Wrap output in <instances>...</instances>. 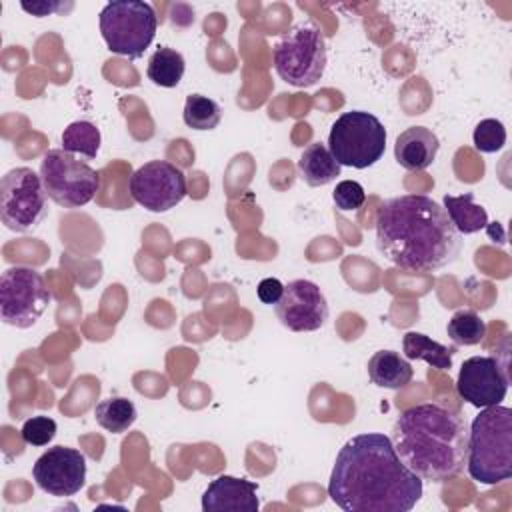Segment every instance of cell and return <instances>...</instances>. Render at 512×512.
Instances as JSON below:
<instances>
[{"mask_svg":"<svg viewBox=\"0 0 512 512\" xmlns=\"http://www.w3.org/2000/svg\"><path fill=\"white\" fill-rule=\"evenodd\" d=\"M446 334L454 346H476L486 336V322L474 310H458L448 320Z\"/></svg>","mask_w":512,"mask_h":512,"instance_id":"cell-25","label":"cell"},{"mask_svg":"<svg viewBox=\"0 0 512 512\" xmlns=\"http://www.w3.org/2000/svg\"><path fill=\"white\" fill-rule=\"evenodd\" d=\"M56 428L50 416H32L22 424L20 436L30 446H46L56 436Z\"/></svg>","mask_w":512,"mask_h":512,"instance_id":"cell-27","label":"cell"},{"mask_svg":"<svg viewBox=\"0 0 512 512\" xmlns=\"http://www.w3.org/2000/svg\"><path fill=\"white\" fill-rule=\"evenodd\" d=\"M258 486L246 478L220 474L202 494L204 512H258Z\"/></svg>","mask_w":512,"mask_h":512,"instance_id":"cell-15","label":"cell"},{"mask_svg":"<svg viewBox=\"0 0 512 512\" xmlns=\"http://www.w3.org/2000/svg\"><path fill=\"white\" fill-rule=\"evenodd\" d=\"M186 70L184 56L168 46H160L148 60L146 74L148 78L162 88H174L182 80Z\"/></svg>","mask_w":512,"mask_h":512,"instance_id":"cell-23","label":"cell"},{"mask_svg":"<svg viewBox=\"0 0 512 512\" xmlns=\"http://www.w3.org/2000/svg\"><path fill=\"white\" fill-rule=\"evenodd\" d=\"M376 248L406 272H434L452 264L462 250V236L446 210L426 194H402L380 204Z\"/></svg>","mask_w":512,"mask_h":512,"instance_id":"cell-2","label":"cell"},{"mask_svg":"<svg viewBox=\"0 0 512 512\" xmlns=\"http://www.w3.org/2000/svg\"><path fill=\"white\" fill-rule=\"evenodd\" d=\"M440 150L438 136L426 126H410L394 142V158L408 172L426 170Z\"/></svg>","mask_w":512,"mask_h":512,"instance_id":"cell-16","label":"cell"},{"mask_svg":"<svg viewBox=\"0 0 512 512\" xmlns=\"http://www.w3.org/2000/svg\"><path fill=\"white\" fill-rule=\"evenodd\" d=\"M328 150L340 166L364 170L384 156L386 128L370 112H344L330 128Z\"/></svg>","mask_w":512,"mask_h":512,"instance_id":"cell-6","label":"cell"},{"mask_svg":"<svg viewBox=\"0 0 512 512\" xmlns=\"http://www.w3.org/2000/svg\"><path fill=\"white\" fill-rule=\"evenodd\" d=\"M52 300L44 276L30 266H12L0 278V318L14 328H30Z\"/></svg>","mask_w":512,"mask_h":512,"instance_id":"cell-10","label":"cell"},{"mask_svg":"<svg viewBox=\"0 0 512 512\" xmlns=\"http://www.w3.org/2000/svg\"><path fill=\"white\" fill-rule=\"evenodd\" d=\"M276 74L290 86H314L326 70V40L312 24H298L272 48Z\"/></svg>","mask_w":512,"mask_h":512,"instance_id":"cell-7","label":"cell"},{"mask_svg":"<svg viewBox=\"0 0 512 512\" xmlns=\"http://www.w3.org/2000/svg\"><path fill=\"white\" fill-rule=\"evenodd\" d=\"M38 174L46 196L62 208H80L100 190V174L62 148L48 150L42 156Z\"/></svg>","mask_w":512,"mask_h":512,"instance_id":"cell-8","label":"cell"},{"mask_svg":"<svg viewBox=\"0 0 512 512\" xmlns=\"http://www.w3.org/2000/svg\"><path fill=\"white\" fill-rule=\"evenodd\" d=\"M46 190L40 174L28 166L6 172L0 180V218L12 232L34 230L48 214Z\"/></svg>","mask_w":512,"mask_h":512,"instance_id":"cell-9","label":"cell"},{"mask_svg":"<svg viewBox=\"0 0 512 512\" xmlns=\"http://www.w3.org/2000/svg\"><path fill=\"white\" fill-rule=\"evenodd\" d=\"M282 292H284V284L278 278H264L256 288L258 298L270 306H274L282 298Z\"/></svg>","mask_w":512,"mask_h":512,"instance_id":"cell-29","label":"cell"},{"mask_svg":"<svg viewBox=\"0 0 512 512\" xmlns=\"http://www.w3.org/2000/svg\"><path fill=\"white\" fill-rule=\"evenodd\" d=\"M458 396L476 406L486 408L500 404L508 392V376L496 356H470L462 362L456 378Z\"/></svg>","mask_w":512,"mask_h":512,"instance_id":"cell-14","label":"cell"},{"mask_svg":"<svg viewBox=\"0 0 512 512\" xmlns=\"http://www.w3.org/2000/svg\"><path fill=\"white\" fill-rule=\"evenodd\" d=\"M472 140H474L476 150H480L484 154L498 152L506 144V128L496 118H484L476 124Z\"/></svg>","mask_w":512,"mask_h":512,"instance_id":"cell-26","label":"cell"},{"mask_svg":"<svg viewBox=\"0 0 512 512\" xmlns=\"http://www.w3.org/2000/svg\"><path fill=\"white\" fill-rule=\"evenodd\" d=\"M94 416L104 430L112 434H122L136 422L138 410L132 400L122 396H110L96 404Z\"/></svg>","mask_w":512,"mask_h":512,"instance_id":"cell-22","label":"cell"},{"mask_svg":"<svg viewBox=\"0 0 512 512\" xmlns=\"http://www.w3.org/2000/svg\"><path fill=\"white\" fill-rule=\"evenodd\" d=\"M40 490L50 496H74L86 482V456L68 446L48 448L32 466Z\"/></svg>","mask_w":512,"mask_h":512,"instance_id":"cell-13","label":"cell"},{"mask_svg":"<svg viewBox=\"0 0 512 512\" xmlns=\"http://www.w3.org/2000/svg\"><path fill=\"white\" fill-rule=\"evenodd\" d=\"M466 468L472 480L488 486L512 476V408H480L468 430Z\"/></svg>","mask_w":512,"mask_h":512,"instance_id":"cell-4","label":"cell"},{"mask_svg":"<svg viewBox=\"0 0 512 512\" xmlns=\"http://www.w3.org/2000/svg\"><path fill=\"white\" fill-rule=\"evenodd\" d=\"M340 168L342 166L334 160L332 152L322 142L308 144L298 160L302 180L312 188L326 186L332 180H336V176H340Z\"/></svg>","mask_w":512,"mask_h":512,"instance_id":"cell-18","label":"cell"},{"mask_svg":"<svg viewBox=\"0 0 512 512\" xmlns=\"http://www.w3.org/2000/svg\"><path fill=\"white\" fill-rule=\"evenodd\" d=\"M404 356L408 360H424L436 370L452 368V356L456 352L454 346H444L422 332H406L402 338Z\"/></svg>","mask_w":512,"mask_h":512,"instance_id":"cell-20","label":"cell"},{"mask_svg":"<svg viewBox=\"0 0 512 512\" xmlns=\"http://www.w3.org/2000/svg\"><path fill=\"white\" fill-rule=\"evenodd\" d=\"M182 118L192 130H214L222 120V108L204 94H190L184 102Z\"/></svg>","mask_w":512,"mask_h":512,"instance_id":"cell-24","label":"cell"},{"mask_svg":"<svg viewBox=\"0 0 512 512\" xmlns=\"http://www.w3.org/2000/svg\"><path fill=\"white\" fill-rule=\"evenodd\" d=\"M368 378L372 384L388 390H400L410 384L414 370L410 362L394 350H378L368 360Z\"/></svg>","mask_w":512,"mask_h":512,"instance_id":"cell-17","label":"cell"},{"mask_svg":"<svg viewBox=\"0 0 512 512\" xmlns=\"http://www.w3.org/2000/svg\"><path fill=\"white\" fill-rule=\"evenodd\" d=\"M100 34L110 52L140 58L152 44L158 16L152 4L142 0H114L100 10Z\"/></svg>","mask_w":512,"mask_h":512,"instance_id":"cell-5","label":"cell"},{"mask_svg":"<svg viewBox=\"0 0 512 512\" xmlns=\"http://www.w3.org/2000/svg\"><path fill=\"white\" fill-rule=\"evenodd\" d=\"M128 190L134 202L150 212L172 210L188 192L184 172L168 160H150L134 170Z\"/></svg>","mask_w":512,"mask_h":512,"instance_id":"cell-11","label":"cell"},{"mask_svg":"<svg viewBox=\"0 0 512 512\" xmlns=\"http://www.w3.org/2000/svg\"><path fill=\"white\" fill-rule=\"evenodd\" d=\"M332 200H334L338 210L350 212V210H358L364 204L366 192H364L360 182H356V180H342V182L336 184V188L332 192Z\"/></svg>","mask_w":512,"mask_h":512,"instance_id":"cell-28","label":"cell"},{"mask_svg":"<svg viewBox=\"0 0 512 512\" xmlns=\"http://www.w3.org/2000/svg\"><path fill=\"white\" fill-rule=\"evenodd\" d=\"M276 318L292 332H314L328 320V302L318 284L298 278L284 284L282 298L274 304Z\"/></svg>","mask_w":512,"mask_h":512,"instance_id":"cell-12","label":"cell"},{"mask_svg":"<svg viewBox=\"0 0 512 512\" xmlns=\"http://www.w3.org/2000/svg\"><path fill=\"white\" fill-rule=\"evenodd\" d=\"M100 142V130L88 120H76L62 132V150L82 160H94L100 150Z\"/></svg>","mask_w":512,"mask_h":512,"instance_id":"cell-21","label":"cell"},{"mask_svg":"<svg viewBox=\"0 0 512 512\" xmlns=\"http://www.w3.org/2000/svg\"><path fill=\"white\" fill-rule=\"evenodd\" d=\"M422 478L382 432L356 434L340 448L328 482L330 500L346 512H408L422 498Z\"/></svg>","mask_w":512,"mask_h":512,"instance_id":"cell-1","label":"cell"},{"mask_svg":"<svg viewBox=\"0 0 512 512\" xmlns=\"http://www.w3.org/2000/svg\"><path fill=\"white\" fill-rule=\"evenodd\" d=\"M452 222V226L458 230V234H474L488 226V214L484 206L474 202L472 192H464L460 196L446 194L444 206H442Z\"/></svg>","mask_w":512,"mask_h":512,"instance_id":"cell-19","label":"cell"},{"mask_svg":"<svg viewBox=\"0 0 512 512\" xmlns=\"http://www.w3.org/2000/svg\"><path fill=\"white\" fill-rule=\"evenodd\" d=\"M20 8L28 14H34L38 18L42 16H48V14H54V12H62L64 10V4L62 2H20Z\"/></svg>","mask_w":512,"mask_h":512,"instance_id":"cell-30","label":"cell"},{"mask_svg":"<svg viewBox=\"0 0 512 512\" xmlns=\"http://www.w3.org/2000/svg\"><path fill=\"white\" fill-rule=\"evenodd\" d=\"M390 440L400 460L422 480L446 482L464 470L468 428L450 408L426 402L402 410Z\"/></svg>","mask_w":512,"mask_h":512,"instance_id":"cell-3","label":"cell"}]
</instances>
